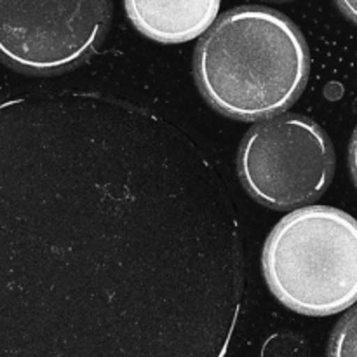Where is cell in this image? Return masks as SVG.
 <instances>
[{
	"label": "cell",
	"mask_w": 357,
	"mask_h": 357,
	"mask_svg": "<svg viewBox=\"0 0 357 357\" xmlns=\"http://www.w3.org/2000/svg\"><path fill=\"white\" fill-rule=\"evenodd\" d=\"M112 0H0V61L31 75L61 73L94 54Z\"/></svg>",
	"instance_id": "5b68a950"
},
{
	"label": "cell",
	"mask_w": 357,
	"mask_h": 357,
	"mask_svg": "<svg viewBox=\"0 0 357 357\" xmlns=\"http://www.w3.org/2000/svg\"><path fill=\"white\" fill-rule=\"evenodd\" d=\"M272 295L295 312L333 316L357 298V225L349 213L309 206L289 213L261 257Z\"/></svg>",
	"instance_id": "3957f363"
},
{
	"label": "cell",
	"mask_w": 357,
	"mask_h": 357,
	"mask_svg": "<svg viewBox=\"0 0 357 357\" xmlns=\"http://www.w3.org/2000/svg\"><path fill=\"white\" fill-rule=\"evenodd\" d=\"M222 0H124L132 26L160 44H181L204 33Z\"/></svg>",
	"instance_id": "8992f818"
},
{
	"label": "cell",
	"mask_w": 357,
	"mask_h": 357,
	"mask_svg": "<svg viewBox=\"0 0 357 357\" xmlns=\"http://www.w3.org/2000/svg\"><path fill=\"white\" fill-rule=\"evenodd\" d=\"M237 171L248 194L267 208H300L330 187L333 145L312 119L279 114L248 131L237 155Z\"/></svg>",
	"instance_id": "277c9868"
},
{
	"label": "cell",
	"mask_w": 357,
	"mask_h": 357,
	"mask_svg": "<svg viewBox=\"0 0 357 357\" xmlns=\"http://www.w3.org/2000/svg\"><path fill=\"white\" fill-rule=\"evenodd\" d=\"M265 2H289V0H265Z\"/></svg>",
	"instance_id": "30bf717a"
},
{
	"label": "cell",
	"mask_w": 357,
	"mask_h": 357,
	"mask_svg": "<svg viewBox=\"0 0 357 357\" xmlns=\"http://www.w3.org/2000/svg\"><path fill=\"white\" fill-rule=\"evenodd\" d=\"M337 6L347 16V20L356 21V0H337Z\"/></svg>",
	"instance_id": "9c48e42d"
},
{
	"label": "cell",
	"mask_w": 357,
	"mask_h": 357,
	"mask_svg": "<svg viewBox=\"0 0 357 357\" xmlns=\"http://www.w3.org/2000/svg\"><path fill=\"white\" fill-rule=\"evenodd\" d=\"M239 216L201 146L94 93L0 103V357H225Z\"/></svg>",
	"instance_id": "6da1fadb"
},
{
	"label": "cell",
	"mask_w": 357,
	"mask_h": 357,
	"mask_svg": "<svg viewBox=\"0 0 357 357\" xmlns=\"http://www.w3.org/2000/svg\"><path fill=\"white\" fill-rule=\"evenodd\" d=\"M328 357H356V310H351L335 330Z\"/></svg>",
	"instance_id": "ba28073f"
},
{
	"label": "cell",
	"mask_w": 357,
	"mask_h": 357,
	"mask_svg": "<svg viewBox=\"0 0 357 357\" xmlns=\"http://www.w3.org/2000/svg\"><path fill=\"white\" fill-rule=\"evenodd\" d=\"M194 73L204 100L237 121L282 114L303 93L310 52L284 14L241 6L218 17L195 47Z\"/></svg>",
	"instance_id": "7a4b0ae2"
},
{
	"label": "cell",
	"mask_w": 357,
	"mask_h": 357,
	"mask_svg": "<svg viewBox=\"0 0 357 357\" xmlns=\"http://www.w3.org/2000/svg\"><path fill=\"white\" fill-rule=\"evenodd\" d=\"M260 357H310L305 340L293 333H275L261 347Z\"/></svg>",
	"instance_id": "52a82bcc"
}]
</instances>
